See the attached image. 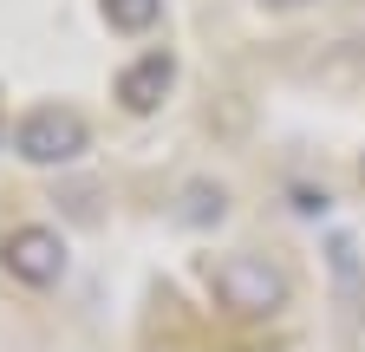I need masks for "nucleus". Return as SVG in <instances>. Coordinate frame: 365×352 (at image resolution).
Listing matches in <instances>:
<instances>
[{
  "mask_svg": "<svg viewBox=\"0 0 365 352\" xmlns=\"http://www.w3.org/2000/svg\"><path fill=\"white\" fill-rule=\"evenodd\" d=\"M287 274L274 268L267 254H228L222 268H215V300L228 306V314H242V320H267V314H281L287 306Z\"/></svg>",
  "mask_w": 365,
  "mask_h": 352,
  "instance_id": "obj_1",
  "label": "nucleus"
},
{
  "mask_svg": "<svg viewBox=\"0 0 365 352\" xmlns=\"http://www.w3.org/2000/svg\"><path fill=\"white\" fill-rule=\"evenodd\" d=\"M14 150H20L26 163H39V170L72 163V157H85V118H78V111H66V105H39V111H26V118H20Z\"/></svg>",
  "mask_w": 365,
  "mask_h": 352,
  "instance_id": "obj_2",
  "label": "nucleus"
},
{
  "mask_svg": "<svg viewBox=\"0 0 365 352\" xmlns=\"http://www.w3.org/2000/svg\"><path fill=\"white\" fill-rule=\"evenodd\" d=\"M0 261H7V274L26 281V287H53L66 274V235L46 229V222H26L0 242Z\"/></svg>",
  "mask_w": 365,
  "mask_h": 352,
  "instance_id": "obj_3",
  "label": "nucleus"
},
{
  "mask_svg": "<svg viewBox=\"0 0 365 352\" xmlns=\"http://www.w3.org/2000/svg\"><path fill=\"white\" fill-rule=\"evenodd\" d=\"M170 85H176V59L170 53H144V59H130L118 72V105L144 118V111H157L170 98Z\"/></svg>",
  "mask_w": 365,
  "mask_h": 352,
  "instance_id": "obj_4",
  "label": "nucleus"
},
{
  "mask_svg": "<svg viewBox=\"0 0 365 352\" xmlns=\"http://www.w3.org/2000/svg\"><path fill=\"white\" fill-rule=\"evenodd\" d=\"M222 215H228V190L222 183H190L182 190V222L209 229V222H222Z\"/></svg>",
  "mask_w": 365,
  "mask_h": 352,
  "instance_id": "obj_5",
  "label": "nucleus"
},
{
  "mask_svg": "<svg viewBox=\"0 0 365 352\" xmlns=\"http://www.w3.org/2000/svg\"><path fill=\"white\" fill-rule=\"evenodd\" d=\"M98 7H105V20L118 33H150L163 20V0H98Z\"/></svg>",
  "mask_w": 365,
  "mask_h": 352,
  "instance_id": "obj_6",
  "label": "nucleus"
},
{
  "mask_svg": "<svg viewBox=\"0 0 365 352\" xmlns=\"http://www.w3.org/2000/svg\"><path fill=\"white\" fill-rule=\"evenodd\" d=\"M267 7H307V0H267Z\"/></svg>",
  "mask_w": 365,
  "mask_h": 352,
  "instance_id": "obj_7",
  "label": "nucleus"
},
{
  "mask_svg": "<svg viewBox=\"0 0 365 352\" xmlns=\"http://www.w3.org/2000/svg\"><path fill=\"white\" fill-rule=\"evenodd\" d=\"M359 183H365V163H359Z\"/></svg>",
  "mask_w": 365,
  "mask_h": 352,
  "instance_id": "obj_8",
  "label": "nucleus"
}]
</instances>
